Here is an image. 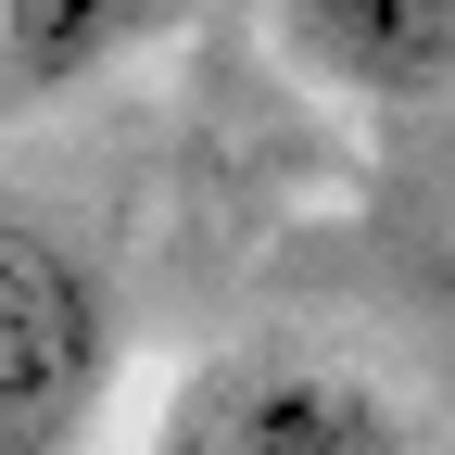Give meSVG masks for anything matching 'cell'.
<instances>
[{
    "label": "cell",
    "instance_id": "6da1fadb",
    "mask_svg": "<svg viewBox=\"0 0 455 455\" xmlns=\"http://www.w3.org/2000/svg\"><path fill=\"white\" fill-rule=\"evenodd\" d=\"M152 455H430L418 405L329 341H228L152 418Z\"/></svg>",
    "mask_w": 455,
    "mask_h": 455
},
{
    "label": "cell",
    "instance_id": "7a4b0ae2",
    "mask_svg": "<svg viewBox=\"0 0 455 455\" xmlns=\"http://www.w3.org/2000/svg\"><path fill=\"white\" fill-rule=\"evenodd\" d=\"M114 405V291L101 266L0 203V455H89Z\"/></svg>",
    "mask_w": 455,
    "mask_h": 455
},
{
    "label": "cell",
    "instance_id": "3957f363",
    "mask_svg": "<svg viewBox=\"0 0 455 455\" xmlns=\"http://www.w3.org/2000/svg\"><path fill=\"white\" fill-rule=\"evenodd\" d=\"M266 38L329 101H430V89H455V0H266Z\"/></svg>",
    "mask_w": 455,
    "mask_h": 455
},
{
    "label": "cell",
    "instance_id": "277c9868",
    "mask_svg": "<svg viewBox=\"0 0 455 455\" xmlns=\"http://www.w3.org/2000/svg\"><path fill=\"white\" fill-rule=\"evenodd\" d=\"M164 13L178 0H0V127L89 89V76H114Z\"/></svg>",
    "mask_w": 455,
    "mask_h": 455
}]
</instances>
